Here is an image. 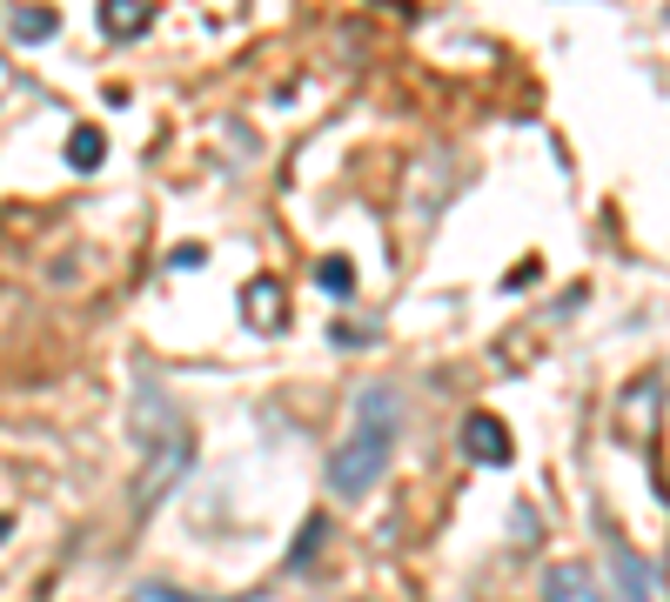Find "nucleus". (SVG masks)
I'll list each match as a JSON object with an SVG mask.
<instances>
[{
    "label": "nucleus",
    "instance_id": "3",
    "mask_svg": "<svg viewBox=\"0 0 670 602\" xmlns=\"http://www.w3.org/2000/svg\"><path fill=\"white\" fill-rule=\"evenodd\" d=\"M610 543V569H617V602H657V562H644L624 536H604Z\"/></svg>",
    "mask_w": 670,
    "mask_h": 602
},
{
    "label": "nucleus",
    "instance_id": "10",
    "mask_svg": "<svg viewBox=\"0 0 670 602\" xmlns=\"http://www.w3.org/2000/svg\"><path fill=\"white\" fill-rule=\"evenodd\" d=\"M141 602H256V589L248 595H188V589H168V582H141Z\"/></svg>",
    "mask_w": 670,
    "mask_h": 602
},
{
    "label": "nucleus",
    "instance_id": "13",
    "mask_svg": "<svg viewBox=\"0 0 670 602\" xmlns=\"http://www.w3.org/2000/svg\"><path fill=\"white\" fill-rule=\"evenodd\" d=\"M8 529H14V523H8V515H0V543H8Z\"/></svg>",
    "mask_w": 670,
    "mask_h": 602
},
{
    "label": "nucleus",
    "instance_id": "8",
    "mask_svg": "<svg viewBox=\"0 0 670 602\" xmlns=\"http://www.w3.org/2000/svg\"><path fill=\"white\" fill-rule=\"evenodd\" d=\"M101 154H108L101 128H74V134H67V167H74V175H95Z\"/></svg>",
    "mask_w": 670,
    "mask_h": 602
},
{
    "label": "nucleus",
    "instance_id": "7",
    "mask_svg": "<svg viewBox=\"0 0 670 602\" xmlns=\"http://www.w3.org/2000/svg\"><path fill=\"white\" fill-rule=\"evenodd\" d=\"M315 288H322L328 302H349V295H356V269H349V254H322V262H315Z\"/></svg>",
    "mask_w": 670,
    "mask_h": 602
},
{
    "label": "nucleus",
    "instance_id": "5",
    "mask_svg": "<svg viewBox=\"0 0 670 602\" xmlns=\"http://www.w3.org/2000/svg\"><path fill=\"white\" fill-rule=\"evenodd\" d=\"M154 21V0H101V34L108 41H134Z\"/></svg>",
    "mask_w": 670,
    "mask_h": 602
},
{
    "label": "nucleus",
    "instance_id": "4",
    "mask_svg": "<svg viewBox=\"0 0 670 602\" xmlns=\"http://www.w3.org/2000/svg\"><path fill=\"white\" fill-rule=\"evenodd\" d=\"M543 602H604V589H597V576L583 562H556L543 576Z\"/></svg>",
    "mask_w": 670,
    "mask_h": 602
},
{
    "label": "nucleus",
    "instance_id": "12",
    "mask_svg": "<svg viewBox=\"0 0 670 602\" xmlns=\"http://www.w3.org/2000/svg\"><path fill=\"white\" fill-rule=\"evenodd\" d=\"M168 269H182V275H188V269H202V248H195V241H182L175 254H168Z\"/></svg>",
    "mask_w": 670,
    "mask_h": 602
},
{
    "label": "nucleus",
    "instance_id": "2",
    "mask_svg": "<svg viewBox=\"0 0 670 602\" xmlns=\"http://www.w3.org/2000/svg\"><path fill=\"white\" fill-rule=\"evenodd\" d=\"M463 456H469V462H489V469H510V462H517V442H510V428H502L496 415L476 408V415L463 422Z\"/></svg>",
    "mask_w": 670,
    "mask_h": 602
},
{
    "label": "nucleus",
    "instance_id": "1",
    "mask_svg": "<svg viewBox=\"0 0 670 602\" xmlns=\"http://www.w3.org/2000/svg\"><path fill=\"white\" fill-rule=\"evenodd\" d=\"M402 436V388L396 382H363L356 388V415H349V436L328 449V495L335 502H363L396 456Z\"/></svg>",
    "mask_w": 670,
    "mask_h": 602
},
{
    "label": "nucleus",
    "instance_id": "9",
    "mask_svg": "<svg viewBox=\"0 0 670 602\" xmlns=\"http://www.w3.org/2000/svg\"><path fill=\"white\" fill-rule=\"evenodd\" d=\"M47 34H61V14L54 8H14V41H47Z\"/></svg>",
    "mask_w": 670,
    "mask_h": 602
},
{
    "label": "nucleus",
    "instance_id": "6",
    "mask_svg": "<svg viewBox=\"0 0 670 602\" xmlns=\"http://www.w3.org/2000/svg\"><path fill=\"white\" fill-rule=\"evenodd\" d=\"M241 308H248V328H282V282L256 275L241 288Z\"/></svg>",
    "mask_w": 670,
    "mask_h": 602
},
{
    "label": "nucleus",
    "instance_id": "11",
    "mask_svg": "<svg viewBox=\"0 0 670 602\" xmlns=\"http://www.w3.org/2000/svg\"><path fill=\"white\" fill-rule=\"evenodd\" d=\"M322 543H328V523H322V515H309V523H302V543H295V549H289V562H295V569H302V562H309V556H315V549H322Z\"/></svg>",
    "mask_w": 670,
    "mask_h": 602
}]
</instances>
